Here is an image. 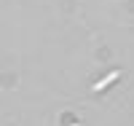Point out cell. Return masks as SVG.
<instances>
[{
	"label": "cell",
	"instance_id": "6da1fadb",
	"mask_svg": "<svg viewBox=\"0 0 134 126\" xmlns=\"http://www.w3.org/2000/svg\"><path fill=\"white\" fill-rule=\"evenodd\" d=\"M115 78H118V73H113V75H107V78H105V81H102V83H97V91H99V89H102V86H107L110 81H115Z\"/></svg>",
	"mask_w": 134,
	"mask_h": 126
}]
</instances>
